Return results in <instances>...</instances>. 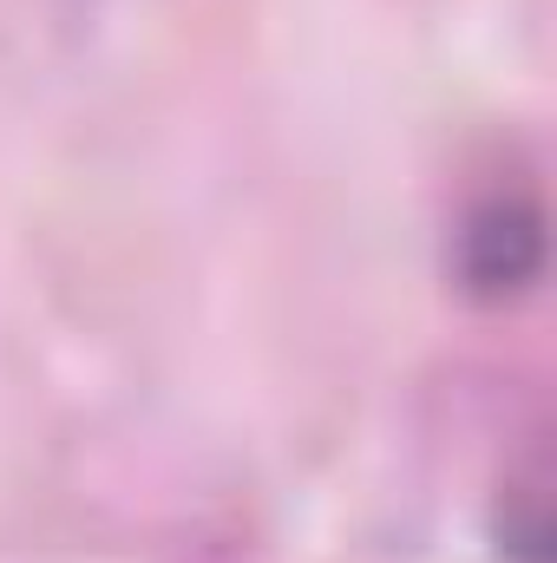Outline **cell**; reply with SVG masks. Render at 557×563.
Instances as JSON below:
<instances>
[{"mask_svg":"<svg viewBox=\"0 0 557 563\" xmlns=\"http://www.w3.org/2000/svg\"><path fill=\"white\" fill-rule=\"evenodd\" d=\"M452 276L479 301H512L545 276V210L525 190L479 197L452 230Z\"/></svg>","mask_w":557,"mask_h":563,"instance_id":"cell-1","label":"cell"}]
</instances>
